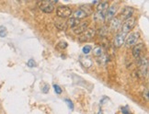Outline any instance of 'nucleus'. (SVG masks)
<instances>
[{"mask_svg": "<svg viewBox=\"0 0 149 114\" xmlns=\"http://www.w3.org/2000/svg\"><path fill=\"white\" fill-rule=\"evenodd\" d=\"M54 3H57V1H40L38 7L44 13H52L54 10Z\"/></svg>", "mask_w": 149, "mask_h": 114, "instance_id": "obj_1", "label": "nucleus"}, {"mask_svg": "<svg viewBox=\"0 0 149 114\" xmlns=\"http://www.w3.org/2000/svg\"><path fill=\"white\" fill-rule=\"evenodd\" d=\"M73 14L72 9L67 6H60L56 9V15L61 19H66L71 17Z\"/></svg>", "mask_w": 149, "mask_h": 114, "instance_id": "obj_2", "label": "nucleus"}, {"mask_svg": "<svg viewBox=\"0 0 149 114\" xmlns=\"http://www.w3.org/2000/svg\"><path fill=\"white\" fill-rule=\"evenodd\" d=\"M96 35V30L93 28H88L87 31L78 37V41L80 42H86L92 40Z\"/></svg>", "mask_w": 149, "mask_h": 114, "instance_id": "obj_3", "label": "nucleus"}, {"mask_svg": "<svg viewBox=\"0 0 149 114\" xmlns=\"http://www.w3.org/2000/svg\"><path fill=\"white\" fill-rule=\"evenodd\" d=\"M135 23H136V19L134 18V17H132V18L128 19L127 20H125L123 22V26H122V31L121 32L127 35V34L134 28V27L135 26Z\"/></svg>", "mask_w": 149, "mask_h": 114, "instance_id": "obj_4", "label": "nucleus"}, {"mask_svg": "<svg viewBox=\"0 0 149 114\" xmlns=\"http://www.w3.org/2000/svg\"><path fill=\"white\" fill-rule=\"evenodd\" d=\"M139 37H140L139 32H136V31L135 32H132L125 38L124 43L126 44V46H127V47L134 46V45L137 43V41L139 40Z\"/></svg>", "mask_w": 149, "mask_h": 114, "instance_id": "obj_5", "label": "nucleus"}, {"mask_svg": "<svg viewBox=\"0 0 149 114\" xmlns=\"http://www.w3.org/2000/svg\"><path fill=\"white\" fill-rule=\"evenodd\" d=\"M117 5L113 4L111 7H109V8L106 10L105 14V21H111L112 19L115 18V15L117 12Z\"/></svg>", "mask_w": 149, "mask_h": 114, "instance_id": "obj_6", "label": "nucleus"}, {"mask_svg": "<svg viewBox=\"0 0 149 114\" xmlns=\"http://www.w3.org/2000/svg\"><path fill=\"white\" fill-rule=\"evenodd\" d=\"M145 50V45L144 43H138L135 44L134 48H133V56L134 57L135 59H138L141 57V54L143 53V51Z\"/></svg>", "mask_w": 149, "mask_h": 114, "instance_id": "obj_7", "label": "nucleus"}, {"mask_svg": "<svg viewBox=\"0 0 149 114\" xmlns=\"http://www.w3.org/2000/svg\"><path fill=\"white\" fill-rule=\"evenodd\" d=\"M134 10L133 8H131V7H126L123 11H122V14H121V19L122 20H127L128 19L132 18L134 15Z\"/></svg>", "mask_w": 149, "mask_h": 114, "instance_id": "obj_8", "label": "nucleus"}, {"mask_svg": "<svg viewBox=\"0 0 149 114\" xmlns=\"http://www.w3.org/2000/svg\"><path fill=\"white\" fill-rule=\"evenodd\" d=\"M125 38H126V34H124L123 32L118 33L116 35V37H115V39H114V45H115L117 48L122 47L123 45L124 44Z\"/></svg>", "mask_w": 149, "mask_h": 114, "instance_id": "obj_9", "label": "nucleus"}, {"mask_svg": "<svg viewBox=\"0 0 149 114\" xmlns=\"http://www.w3.org/2000/svg\"><path fill=\"white\" fill-rule=\"evenodd\" d=\"M88 28V22H83V23H80L79 25H77L76 28H74L73 31L74 34H77V35H81V34L84 33Z\"/></svg>", "mask_w": 149, "mask_h": 114, "instance_id": "obj_10", "label": "nucleus"}, {"mask_svg": "<svg viewBox=\"0 0 149 114\" xmlns=\"http://www.w3.org/2000/svg\"><path fill=\"white\" fill-rule=\"evenodd\" d=\"M122 26V19L120 18H114L111 20L110 23V30L111 31H117L119 30V28Z\"/></svg>", "mask_w": 149, "mask_h": 114, "instance_id": "obj_11", "label": "nucleus"}, {"mask_svg": "<svg viewBox=\"0 0 149 114\" xmlns=\"http://www.w3.org/2000/svg\"><path fill=\"white\" fill-rule=\"evenodd\" d=\"M105 14L106 11H96V13L94 14V20L96 22H103L105 21Z\"/></svg>", "mask_w": 149, "mask_h": 114, "instance_id": "obj_12", "label": "nucleus"}, {"mask_svg": "<svg viewBox=\"0 0 149 114\" xmlns=\"http://www.w3.org/2000/svg\"><path fill=\"white\" fill-rule=\"evenodd\" d=\"M86 17H88V15L86 14L82 9H80V8L76 10L73 13V18L77 19H85Z\"/></svg>", "mask_w": 149, "mask_h": 114, "instance_id": "obj_13", "label": "nucleus"}, {"mask_svg": "<svg viewBox=\"0 0 149 114\" xmlns=\"http://www.w3.org/2000/svg\"><path fill=\"white\" fill-rule=\"evenodd\" d=\"M80 24V20L79 19H74V18H71L69 19L67 21H66V25L67 27H69V28H76L77 25Z\"/></svg>", "mask_w": 149, "mask_h": 114, "instance_id": "obj_14", "label": "nucleus"}, {"mask_svg": "<svg viewBox=\"0 0 149 114\" xmlns=\"http://www.w3.org/2000/svg\"><path fill=\"white\" fill-rule=\"evenodd\" d=\"M109 8V3L107 1H104V2H100L97 6V11H105L108 9Z\"/></svg>", "mask_w": 149, "mask_h": 114, "instance_id": "obj_15", "label": "nucleus"}, {"mask_svg": "<svg viewBox=\"0 0 149 114\" xmlns=\"http://www.w3.org/2000/svg\"><path fill=\"white\" fill-rule=\"evenodd\" d=\"M80 9H82V10L84 11V12H85L86 14H87L88 16L93 13V9H92V8H91V6H89V5L82 6V7L80 8Z\"/></svg>", "mask_w": 149, "mask_h": 114, "instance_id": "obj_16", "label": "nucleus"}, {"mask_svg": "<svg viewBox=\"0 0 149 114\" xmlns=\"http://www.w3.org/2000/svg\"><path fill=\"white\" fill-rule=\"evenodd\" d=\"M55 26L56 28H58L59 30H62V31L65 30L67 28L66 22H63V21H55Z\"/></svg>", "mask_w": 149, "mask_h": 114, "instance_id": "obj_17", "label": "nucleus"}, {"mask_svg": "<svg viewBox=\"0 0 149 114\" xmlns=\"http://www.w3.org/2000/svg\"><path fill=\"white\" fill-rule=\"evenodd\" d=\"M93 54L96 57H99V56H101L102 55V49L100 47H96L94 50H93Z\"/></svg>", "mask_w": 149, "mask_h": 114, "instance_id": "obj_18", "label": "nucleus"}, {"mask_svg": "<svg viewBox=\"0 0 149 114\" xmlns=\"http://www.w3.org/2000/svg\"><path fill=\"white\" fill-rule=\"evenodd\" d=\"M91 51H92V47H91L90 45H86V46L82 48V52L84 54H88Z\"/></svg>", "mask_w": 149, "mask_h": 114, "instance_id": "obj_19", "label": "nucleus"}, {"mask_svg": "<svg viewBox=\"0 0 149 114\" xmlns=\"http://www.w3.org/2000/svg\"><path fill=\"white\" fill-rule=\"evenodd\" d=\"M7 34H8L7 28H6L5 27H1V28H0V37H1V38H5L6 36H7Z\"/></svg>", "mask_w": 149, "mask_h": 114, "instance_id": "obj_20", "label": "nucleus"}, {"mask_svg": "<svg viewBox=\"0 0 149 114\" xmlns=\"http://www.w3.org/2000/svg\"><path fill=\"white\" fill-rule=\"evenodd\" d=\"M27 65L29 66V67H31V68H32V67H34V66H36V63H35V61H34L33 59H30L28 62H27Z\"/></svg>", "mask_w": 149, "mask_h": 114, "instance_id": "obj_21", "label": "nucleus"}, {"mask_svg": "<svg viewBox=\"0 0 149 114\" xmlns=\"http://www.w3.org/2000/svg\"><path fill=\"white\" fill-rule=\"evenodd\" d=\"M100 36H104V35H106V33L108 32V28H106V27H103V28H100Z\"/></svg>", "mask_w": 149, "mask_h": 114, "instance_id": "obj_22", "label": "nucleus"}, {"mask_svg": "<svg viewBox=\"0 0 149 114\" xmlns=\"http://www.w3.org/2000/svg\"><path fill=\"white\" fill-rule=\"evenodd\" d=\"M65 102H66V104H67V106H68V108L71 110V111H73L74 110V105H73V102L70 100V99H65Z\"/></svg>", "mask_w": 149, "mask_h": 114, "instance_id": "obj_23", "label": "nucleus"}, {"mask_svg": "<svg viewBox=\"0 0 149 114\" xmlns=\"http://www.w3.org/2000/svg\"><path fill=\"white\" fill-rule=\"evenodd\" d=\"M54 91H55L56 94H61L62 93V88L59 87L58 85H54Z\"/></svg>", "mask_w": 149, "mask_h": 114, "instance_id": "obj_24", "label": "nucleus"}, {"mask_svg": "<svg viewBox=\"0 0 149 114\" xmlns=\"http://www.w3.org/2000/svg\"><path fill=\"white\" fill-rule=\"evenodd\" d=\"M58 46H59L60 48H62V49H65V48L67 47V43H66L65 42H60L59 44H58Z\"/></svg>", "mask_w": 149, "mask_h": 114, "instance_id": "obj_25", "label": "nucleus"}, {"mask_svg": "<svg viewBox=\"0 0 149 114\" xmlns=\"http://www.w3.org/2000/svg\"><path fill=\"white\" fill-rule=\"evenodd\" d=\"M49 89H50L49 86H48V85H45V86H44V88H42V92H43V93H47L48 91H49Z\"/></svg>", "mask_w": 149, "mask_h": 114, "instance_id": "obj_26", "label": "nucleus"}, {"mask_svg": "<svg viewBox=\"0 0 149 114\" xmlns=\"http://www.w3.org/2000/svg\"><path fill=\"white\" fill-rule=\"evenodd\" d=\"M144 98H146V99L148 100V89H146V91L144 92Z\"/></svg>", "mask_w": 149, "mask_h": 114, "instance_id": "obj_27", "label": "nucleus"}, {"mask_svg": "<svg viewBox=\"0 0 149 114\" xmlns=\"http://www.w3.org/2000/svg\"><path fill=\"white\" fill-rule=\"evenodd\" d=\"M122 112L123 114H130V111L128 110H126V109H122Z\"/></svg>", "mask_w": 149, "mask_h": 114, "instance_id": "obj_28", "label": "nucleus"}]
</instances>
